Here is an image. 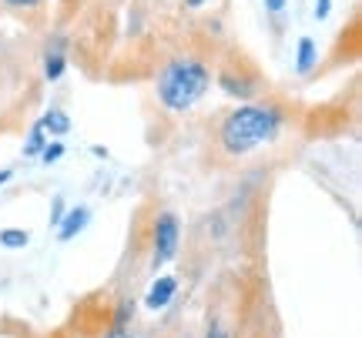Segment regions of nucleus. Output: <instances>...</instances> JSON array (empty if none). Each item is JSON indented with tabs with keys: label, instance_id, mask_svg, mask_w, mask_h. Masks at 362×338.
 <instances>
[{
	"label": "nucleus",
	"instance_id": "obj_1",
	"mask_svg": "<svg viewBox=\"0 0 362 338\" xmlns=\"http://www.w3.org/2000/svg\"><path fill=\"white\" fill-rule=\"evenodd\" d=\"M279 128H282V117H279L275 107H255V104L235 107L232 114L221 121V131H218L221 151L232 157H242L252 147L272 141L279 134Z\"/></svg>",
	"mask_w": 362,
	"mask_h": 338
},
{
	"label": "nucleus",
	"instance_id": "obj_2",
	"mask_svg": "<svg viewBox=\"0 0 362 338\" xmlns=\"http://www.w3.org/2000/svg\"><path fill=\"white\" fill-rule=\"evenodd\" d=\"M208 84H211L208 67L202 61L185 57V61H175L158 74V101L168 111H188L205 97Z\"/></svg>",
	"mask_w": 362,
	"mask_h": 338
},
{
	"label": "nucleus",
	"instance_id": "obj_3",
	"mask_svg": "<svg viewBox=\"0 0 362 338\" xmlns=\"http://www.w3.org/2000/svg\"><path fill=\"white\" fill-rule=\"evenodd\" d=\"M178 234H181L178 218L171 211H161L155 222V265L171 261V255L178 251Z\"/></svg>",
	"mask_w": 362,
	"mask_h": 338
},
{
	"label": "nucleus",
	"instance_id": "obj_4",
	"mask_svg": "<svg viewBox=\"0 0 362 338\" xmlns=\"http://www.w3.org/2000/svg\"><path fill=\"white\" fill-rule=\"evenodd\" d=\"M175 288H178L175 278H158L155 285H151V291H148L144 305H148V308H165V305L171 301V295H175Z\"/></svg>",
	"mask_w": 362,
	"mask_h": 338
},
{
	"label": "nucleus",
	"instance_id": "obj_5",
	"mask_svg": "<svg viewBox=\"0 0 362 338\" xmlns=\"http://www.w3.org/2000/svg\"><path fill=\"white\" fill-rule=\"evenodd\" d=\"M88 218H90L88 208H74V211H71V215L64 218V222H61V234H57V238H61V241H71V238H74V234H78L81 228L88 224Z\"/></svg>",
	"mask_w": 362,
	"mask_h": 338
},
{
	"label": "nucleus",
	"instance_id": "obj_6",
	"mask_svg": "<svg viewBox=\"0 0 362 338\" xmlns=\"http://www.w3.org/2000/svg\"><path fill=\"white\" fill-rule=\"evenodd\" d=\"M315 54H319V47H315V40H312V37L298 40V61H296L298 74H309L312 67H315Z\"/></svg>",
	"mask_w": 362,
	"mask_h": 338
},
{
	"label": "nucleus",
	"instance_id": "obj_7",
	"mask_svg": "<svg viewBox=\"0 0 362 338\" xmlns=\"http://www.w3.org/2000/svg\"><path fill=\"white\" fill-rule=\"evenodd\" d=\"M40 128L51 131V134H67V131H71V117H67V111H61V107H51V111L44 114V121H40Z\"/></svg>",
	"mask_w": 362,
	"mask_h": 338
},
{
	"label": "nucleus",
	"instance_id": "obj_8",
	"mask_svg": "<svg viewBox=\"0 0 362 338\" xmlns=\"http://www.w3.org/2000/svg\"><path fill=\"white\" fill-rule=\"evenodd\" d=\"M27 241H30V234L24 228H4L0 231V245L4 248H27Z\"/></svg>",
	"mask_w": 362,
	"mask_h": 338
},
{
	"label": "nucleus",
	"instance_id": "obj_9",
	"mask_svg": "<svg viewBox=\"0 0 362 338\" xmlns=\"http://www.w3.org/2000/svg\"><path fill=\"white\" fill-rule=\"evenodd\" d=\"M44 74H47V80H57V78H61V74H64V54H61V51H51V54H47Z\"/></svg>",
	"mask_w": 362,
	"mask_h": 338
},
{
	"label": "nucleus",
	"instance_id": "obj_10",
	"mask_svg": "<svg viewBox=\"0 0 362 338\" xmlns=\"http://www.w3.org/2000/svg\"><path fill=\"white\" fill-rule=\"evenodd\" d=\"M44 151V128H34L30 131V138H27V144H24V155H40Z\"/></svg>",
	"mask_w": 362,
	"mask_h": 338
},
{
	"label": "nucleus",
	"instance_id": "obj_11",
	"mask_svg": "<svg viewBox=\"0 0 362 338\" xmlns=\"http://www.w3.org/2000/svg\"><path fill=\"white\" fill-rule=\"evenodd\" d=\"M4 4H7L11 11H34L40 0H4Z\"/></svg>",
	"mask_w": 362,
	"mask_h": 338
},
{
	"label": "nucleus",
	"instance_id": "obj_12",
	"mask_svg": "<svg viewBox=\"0 0 362 338\" xmlns=\"http://www.w3.org/2000/svg\"><path fill=\"white\" fill-rule=\"evenodd\" d=\"M61 155H64V147H61V144H51V147H44V161H47V164L61 161Z\"/></svg>",
	"mask_w": 362,
	"mask_h": 338
},
{
	"label": "nucleus",
	"instance_id": "obj_13",
	"mask_svg": "<svg viewBox=\"0 0 362 338\" xmlns=\"http://www.w3.org/2000/svg\"><path fill=\"white\" fill-rule=\"evenodd\" d=\"M265 11H269L272 17H279V13L285 11V0H265Z\"/></svg>",
	"mask_w": 362,
	"mask_h": 338
},
{
	"label": "nucleus",
	"instance_id": "obj_14",
	"mask_svg": "<svg viewBox=\"0 0 362 338\" xmlns=\"http://www.w3.org/2000/svg\"><path fill=\"white\" fill-rule=\"evenodd\" d=\"M315 17H319V20L329 17V0H315Z\"/></svg>",
	"mask_w": 362,
	"mask_h": 338
},
{
	"label": "nucleus",
	"instance_id": "obj_15",
	"mask_svg": "<svg viewBox=\"0 0 362 338\" xmlns=\"http://www.w3.org/2000/svg\"><path fill=\"white\" fill-rule=\"evenodd\" d=\"M61 215H64V205H61V201H54V211H51V222L57 224L61 222Z\"/></svg>",
	"mask_w": 362,
	"mask_h": 338
},
{
	"label": "nucleus",
	"instance_id": "obj_16",
	"mask_svg": "<svg viewBox=\"0 0 362 338\" xmlns=\"http://www.w3.org/2000/svg\"><path fill=\"white\" fill-rule=\"evenodd\" d=\"M107 338H131V332H124V328H115V332H111Z\"/></svg>",
	"mask_w": 362,
	"mask_h": 338
},
{
	"label": "nucleus",
	"instance_id": "obj_17",
	"mask_svg": "<svg viewBox=\"0 0 362 338\" xmlns=\"http://www.w3.org/2000/svg\"><path fill=\"white\" fill-rule=\"evenodd\" d=\"M11 174H13V171H11V168H7V171H0V188H4V184L11 181Z\"/></svg>",
	"mask_w": 362,
	"mask_h": 338
},
{
	"label": "nucleus",
	"instance_id": "obj_18",
	"mask_svg": "<svg viewBox=\"0 0 362 338\" xmlns=\"http://www.w3.org/2000/svg\"><path fill=\"white\" fill-rule=\"evenodd\" d=\"M208 338H228V335H225V332H221V328L215 325V328H211V332H208Z\"/></svg>",
	"mask_w": 362,
	"mask_h": 338
},
{
	"label": "nucleus",
	"instance_id": "obj_19",
	"mask_svg": "<svg viewBox=\"0 0 362 338\" xmlns=\"http://www.w3.org/2000/svg\"><path fill=\"white\" fill-rule=\"evenodd\" d=\"M202 4H208V0H185V7H192V11L194 7H202Z\"/></svg>",
	"mask_w": 362,
	"mask_h": 338
}]
</instances>
